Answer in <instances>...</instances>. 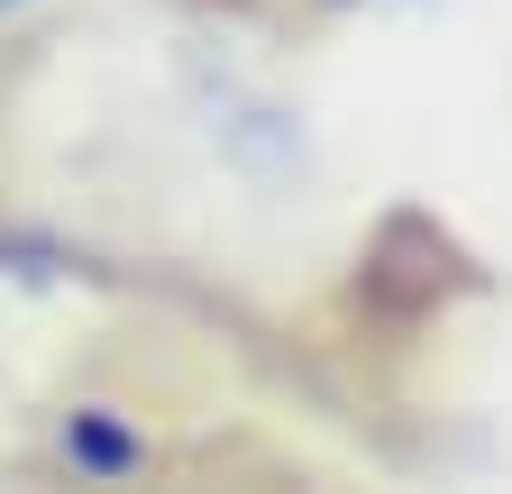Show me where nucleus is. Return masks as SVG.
<instances>
[{
  "label": "nucleus",
  "instance_id": "1",
  "mask_svg": "<svg viewBox=\"0 0 512 494\" xmlns=\"http://www.w3.org/2000/svg\"><path fill=\"white\" fill-rule=\"evenodd\" d=\"M55 458H64V476H74V485H119V476L147 467V440H138L110 403H74V412L55 421Z\"/></svg>",
  "mask_w": 512,
  "mask_h": 494
},
{
  "label": "nucleus",
  "instance_id": "2",
  "mask_svg": "<svg viewBox=\"0 0 512 494\" xmlns=\"http://www.w3.org/2000/svg\"><path fill=\"white\" fill-rule=\"evenodd\" d=\"M55 10V0H0V37H19V28H37Z\"/></svg>",
  "mask_w": 512,
  "mask_h": 494
},
{
  "label": "nucleus",
  "instance_id": "3",
  "mask_svg": "<svg viewBox=\"0 0 512 494\" xmlns=\"http://www.w3.org/2000/svg\"><path fill=\"white\" fill-rule=\"evenodd\" d=\"M320 10H430V0H320Z\"/></svg>",
  "mask_w": 512,
  "mask_h": 494
}]
</instances>
